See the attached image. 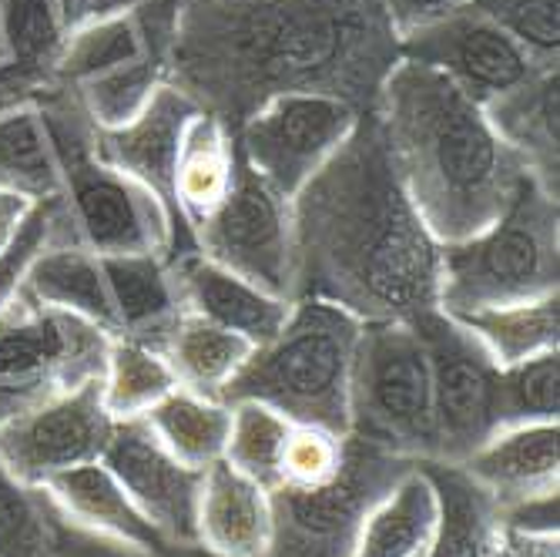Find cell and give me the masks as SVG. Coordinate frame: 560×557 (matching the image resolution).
<instances>
[{
    "instance_id": "cell-1",
    "label": "cell",
    "mask_w": 560,
    "mask_h": 557,
    "mask_svg": "<svg viewBox=\"0 0 560 557\" xmlns=\"http://www.w3.org/2000/svg\"><path fill=\"white\" fill-rule=\"evenodd\" d=\"M396 61L399 34L380 0H182L168 81L235 131L289 91L370 112Z\"/></svg>"
},
{
    "instance_id": "cell-2",
    "label": "cell",
    "mask_w": 560,
    "mask_h": 557,
    "mask_svg": "<svg viewBox=\"0 0 560 557\" xmlns=\"http://www.w3.org/2000/svg\"><path fill=\"white\" fill-rule=\"evenodd\" d=\"M295 299H326L360 323L440 310V242L399 188L373 112L292 198Z\"/></svg>"
},
{
    "instance_id": "cell-3",
    "label": "cell",
    "mask_w": 560,
    "mask_h": 557,
    "mask_svg": "<svg viewBox=\"0 0 560 557\" xmlns=\"http://www.w3.org/2000/svg\"><path fill=\"white\" fill-rule=\"evenodd\" d=\"M370 112L399 188L440 245L493 225L530 175L477 101L427 65L399 58Z\"/></svg>"
},
{
    "instance_id": "cell-4",
    "label": "cell",
    "mask_w": 560,
    "mask_h": 557,
    "mask_svg": "<svg viewBox=\"0 0 560 557\" xmlns=\"http://www.w3.org/2000/svg\"><path fill=\"white\" fill-rule=\"evenodd\" d=\"M363 323L326 299H292L276 339L252 349L222 403H262L292 423L349 437L352 360Z\"/></svg>"
},
{
    "instance_id": "cell-5",
    "label": "cell",
    "mask_w": 560,
    "mask_h": 557,
    "mask_svg": "<svg viewBox=\"0 0 560 557\" xmlns=\"http://www.w3.org/2000/svg\"><path fill=\"white\" fill-rule=\"evenodd\" d=\"M40 115L61 169V201L74 239L88 252L97 259L135 256V252H155L172 259L195 248V239L178 229L162 198L97 159L94 128L71 91L47 101Z\"/></svg>"
},
{
    "instance_id": "cell-6",
    "label": "cell",
    "mask_w": 560,
    "mask_h": 557,
    "mask_svg": "<svg viewBox=\"0 0 560 557\" xmlns=\"http://www.w3.org/2000/svg\"><path fill=\"white\" fill-rule=\"evenodd\" d=\"M557 195L534 175L493 225L440 245V313L467 316L553 295L560 286Z\"/></svg>"
},
{
    "instance_id": "cell-7",
    "label": "cell",
    "mask_w": 560,
    "mask_h": 557,
    "mask_svg": "<svg viewBox=\"0 0 560 557\" xmlns=\"http://www.w3.org/2000/svg\"><path fill=\"white\" fill-rule=\"evenodd\" d=\"M349 433L413 464L436 461L430 360L413 323H363L352 360Z\"/></svg>"
},
{
    "instance_id": "cell-8",
    "label": "cell",
    "mask_w": 560,
    "mask_h": 557,
    "mask_svg": "<svg viewBox=\"0 0 560 557\" xmlns=\"http://www.w3.org/2000/svg\"><path fill=\"white\" fill-rule=\"evenodd\" d=\"M413 467L360 437L346 440L339 474L319 487L272 490V547L269 557H349L363 518L373 503Z\"/></svg>"
},
{
    "instance_id": "cell-9",
    "label": "cell",
    "mask_w": 560,
    "mask_h": 557,
    "mask_svg": "<svg viewBox=\"0 0 560 557\" xmlns=\"http://www.w3.org/2000/svg\"><path fill=\"white\" fill-rule=\"evenodd\" d=\"M363 115L332 94L289 91L269 97L232 135L238 159L292 201L349 141Z\"/></svg>"
},
{
    "instance_id": "cell-10",
    "label": "cell",
    "mask_w": 560,
    "mask_h": 557,
    "mask_svg": "<svg viewBox=\"0 0 560 557\" xmlns=\"http://www.w3.org/2000/svg\"><path fill=\"white\" fill-rule=\"evenodd\" d=\"M195 248L259 289L295 299L292 201L266 185L242 159L225 201L195 232Z\"/></svg>"
},
{
    "instance_id": "cell-11",
    "label": "cell",
    "mask_w": 560,
    "mask_h": 557,
    "mask_svg": "<svg viewBox=\"0 0 560 557\" xmlns=\"http://www.w3.org/2000/svg\"><path fill=\"white\" fill-rule=\"evenodd\" d=\"M430 360L436 461L464 464L497 430V363L487 349L456 323L433 310L413 320Z\"/></svg>"
},
{
    "instance_id": "cell-12",
    "label": "cell",
    "mask_w": 560,
    "mask_h": 557,
    "mask_svg": "<svg viewBox=\"0 0 560 557\" xmlns=\"http://www.w3.org/2000/svg\"><path fill=\"white\" fill-rule=\"evenodd\" d=\"M115 423L118 420L105 407L101 376H94L40 396L0 427V461L21 484L40 490L65 471L97 464Z\"/></svg>"
},
{
    "instance_id": "cell-13",
    "label": "cell",
    "mask_w": 560,
    "mask_h": 557,
    "mask_svg": "<svg viewBox=\"0 0 560 557\" xmlns=\"http://www.w3.org/2000/svg\"><path fill=\"white\" fill-rule=\"evenodd\" d=\"M399 58L427 65L467 91L480 108L524 88L544 71L527 50H521L477 8H460L433 24H423L399 37Z\"/></svg>"
},
{
    "instance_id": "cell-14",
    "label": "cell",
    "mask_w": 560,
    "mask_h": 557,
    "mask_svg": "<svg viewBox=\"0 0 560 557\" xmlns=\"http://www.w3.org/2000/svg\"><path fill=\"white\" fill-rule=\"evenodd\" d=\"M112 336L78 316L37 306L24 292L0 313V380L78 386L105 373Z\"/></svg>"
},
{
    "instance_id": "cell-15",
    "label": "cell",
    "mask_w": 560,
    "mask_h": 557,
    "mask_svg": "<svg viewBox=\"0 0 560 557\" xmlns=\"http://www.w3.org/2000/svg\"><path fill=\"white\" fill-rule=\"evenodd\" d=\"M115 480L125 487L141 518L155 527L165 547H198V490L201 471L185 467L175 453L138 420H118L115 433L101 453Z\"/></svg>"
},
{
    "instance_id": "cell-16",
    "label": "cell",
    "mask_w": 560,
    "mask_h": 557,
    "mask_svg": "<svg viewBox=\"0 0 560 557\" xmlns=\"http://www.w3.org/2000/svg\"><path fill=\"white\" fill-rule=\"evenodd\" d=\"M198 112L201 105L195 97H188L178 84L165 81L151 94L148 108L135 121L112 128V131H94V151L105 165H112L115 172L128 175L155 198H162L175 219V209H172L175 162H178L185 128Z\"/></svg>"
},
{
    "instance_id": "cell-17",
    "label": "cell",
    "mask_w": 560,
    "mask_h": 557,
    "mask_svg": "<svg viewBox=\"0 0 560 557\" xmlns=\"http://www.w3.org/2000/svg\"><path fill=\"white\" fill-rule=\"evenodd\" d=\"M182 310H191L198 316H206L238 336H245L252 346H266L269 339L279 336L292 313V299L272 295L259 289L256 282H248L219 263L206 259L198 248H188L182 256L168 259Z\"/></svg>"
},
{
    "instance_id": "cell-18",
    "label": "cell",
    "mask_w": 560,
    "mask_h": 557,
    "mask_svg": "<svg viewBox=\"0 0 560 557\" xmlns=\"http://www.w3.org/2000/svg\"><path fill=\"white\" fill-rule=\"evenodd\" d=\"M272 497L229 461L201 471L198 550L209 557H269Z\"/></svg>"
},
{
    "instance_id": "cell-19",
    "label": "cell",
    "mask_w": 560,
    "mask_h": 557,
    "mask_svg": "<svg viewBox=\"0 0 560 557\" xmlns=\"http://www.w3.org/2000/svg\"><path fill=\"white\" fill-rule=\"evenodd\" d=\"M456 467H464L490 494L493 508L500 511L524 497L557 490L560 430L557 423L503 427Z\"/></svg>"
},
{
    "instance_id": "cell-20",
    "label": "cell",
    "mask_w": 560,
    "mask_h": 557,
    "mask_svg": "<svg viewBox=\"0 0 560 557\" xmlns=\"http://www.w3.org/2000/svg\"><path fill=\"white\" fill-rule=\"evenodd\" d=\"M238 169V148L232 128L201 108L182 138L175 178H172V209L178 225L195 239V232L209 222L222 206Z\"/></svg>"
},
{
    "instance_id": "cell-21",
    "label": "cell",
    "mask_w": 560,
    "mask_h": 557,
    "mask_svg": "<svg viewBox=\"0 0 560 557\" xmlns=\"http://www.w3.org/2000/svg\"><path fill=\"white\" fill-rule=\"evenodd\" d=\"M21 292L31 295L37 306L78 316L97 329H105L108 336H118V320L101 259L74 239L50 242L31 263Z\"/></svg>"
},
{
    "instance_id": "cell-22",
    "label": "cell",
    "mask_w": 560,
    "mask_h": 557,
    "mask_svg": "<svg viewBox=\"0 0 560 557\" xmlns=\"http://www.w3.org/2000/svg\"><path fill=\"white\" fill-rule=\"evenodd\" d=\"M40 490L71 524L84 531L108 534V537L128 541L135 547L155 550V554L168 550L165 541L155 534V527H151L131 503L125 487L115 480V474L101 461L50 477Z\"/></svg>"
},
{
    "instance_id": "cell-23",
    "label": "cell",
    "mask_w": 560,
    "mask_h": 557,
    "mask_svg": "<svg viewBox=\"0 0 560 557\" xmlns=\"http://www.w3.org/2000/svg\"><path fill=\"white\" fill-rule=\"evenodd\" d=\"M440 524V497L430 474L413 464L360 524L349 557H427Z\"/></svg>"
},
{
    "instance_id": "cell-24",
    "label": "cell",
    "mask_w": 560,
    "mask_h": 557,
    "mask_svg": "<svg viewBox=\"0 0 560 557\" xmlns=\"http://www.w3.org/2000/svg\"><path fill=\"white\" fill-rule=\"evenodd\" d=\"M101 269L112 292L118 336L144 339L162 349L165 333L182 313L168 259L155 252H135V256H105Z\"/></svg>"
},
{
    "instance_id": "cell-25",
    "label": "cell",
    "mask_w": 560,
    "mask_h": 557,
    "mask_svg": "<svg viewBox=\"0 0 560 557\" xmlns=\"http://www.w3.org/2000/svg\"><path fill=\"white\" fill-rule=\"evenodd\" d=\"M557 68L537 71L524 88L500 97L497 105L483 108L497 135L506 148L524 162V169L557 195V169H560V144H557Z\"/></svg>"
},
{
    "instance_id": "cell-26",
    "label": "cell",
    "mask_w": 560,
    "mask_h": 557,
    "mask_svg": "<svg viewBox=\"0 0 560 557\" xmlns=\"http://www.w3.org/2000/svg\"><path fill=\"white\" fill-rule=\"evenodd\" d=\"M252 349L256 346L245 336L191 310H182L162 339V352L178 376V386L215 399H222L225 386L238 376V370L252 357Z\"/></svg>"
},
{
    "instance_id": "cell-27",
    "label": "cell",
    "mask_w": 560,
    "mask_h": 557,
    "mask_svg": "<svg viewBox=\"0 0 560 557\" xmlns=\"http://www.w3.org/2000/svg\"><path fill=\"white\" fill-rule=\"evenodd\" d=\"M440 497V524L427 557H490L497 541V508L490 494L456 464H420Z\"/></svg>"
},
{
    "instance_id": "cell-28",
    "label": "cell",
    "mask_w": 560,
    "mask_h": 557,
    "mask_svg": "<svg viewBox=\"0 0 560 557\" xmlns=\"http://www.w3.org/2000/svg\"><path fill=\"white\" fill-rule=\"evenodd\" d=\"M185 467L206 471L225 457L232 407L215 396H201L195 390H172L141 417Z\"/></svg>"
},
{
    "instance_id": "cell-29",
    "label": "cell",
    "mask_w": 560,
    "mask_h": 557,
    "mask_svg": "<svg viewBox=\"0 0 560 557\" xmlns=\"http://www.w3.org/2000/svg\"><path fill=\"white\" fill-rule=\"evenodd\" d=\"M497 363V370L514 367L540 352L560 349V295H544L517 306H497L467 316H453Z\"/></svg>"
},
{
    "instance_id": "cell-30",
    "label": "cell",
    "mask_w": 560,
    "mask_h": 557,
    "mask_svg": "<svg viewBox=\"0 0 560 557\" xmlns=\"http://www.w3.org/2000/svg\"><path fill=\"white\" fill-rule=\"evenodd\" d=\"M101 390H105V407L115 420H138L178 390V376L159 346L131 336H112Z\"/></svg>"
},
{
    "instance_id": "cell-31",
    "label": "cell",
    "mask_w": 560,
    "mask_h": 557,
    "mask_svg": "<svg viewBox=\"0 0 560 557\" xmlns=\"http://www.w3.org/2000/svg\"><path fill=\"white\" fill-rule=\"evenodd\" d=\"M0 188L31 201L61 198V169L40 108L0 115Z\"/></svg>"
},
{
    "instance_id": "cell-32",
    "label": "cell",
    "mask_w": 560,
    "mask_h": 557,
    "mask_svg": "<svg viewBox=\"0 0 560 557\" xmlns=\"http://www.w3.org/2000/svg\"><path fill=\"white\" fill-rule=\"evenodd\" d=\"M165 81H168V55L165 50H148L141 61L115 68L68 91L74 94L78 108L84 112L94 131H112L135 121L148 108L151 94Z\"/></svg>"
},
{
    "instance_id": "cell-33",
    "label": "cell",
    "mask_w": 560,
    "mask_h": 557,
    "mask_svg": "<svg viewBox=\"0 0 560 557\" xmlns=\"http://www.w3.org/2000/svg\"><path fill=\"white\" fill-rule=\"evenodd\" d=\"M229 407L232 427L222 461H229L238 474H245L248 480H256L272 494L282 480V457L292 433V420L252 399L229 403Z\"/></svg>"
},
{
    "instance_id": "cell-34",
    "label": "cell",
    "mask_w": 560,
    "mask_h": 557,
    "mask_svg": "<svg viewBox=\"0 0 560 557\" xmlns=\"http://www.w3.org/2000/svg\"><path fill=\"white\" fill-rule=\"evenodd\" d=\"M560 417V349L503 367L497 373V423H557Z\"/></svg>"
},
{
    "instance_id": "cell-35",
    "label": "cell",
    "mask_w": 560,
    "mask_h": 557,
    "mask_svg": "<svg viewBox=\"0 0 560 557\" xmlns=\"http://www.w3.org/2000/svg\"><path fill=\"white\" fill-rule=\"evenodd\" d=\"M65 37L61 0H0V58L58 71Z\"/></svg>"
},
{
    "instance_id": "cell-36",
    "label": "cell",
    "mask_w": 560,
    "mask_h": 557,
    "mask_svg": "<svg viewBox=\"0 0 560 557\" xmlns=\"http://www.w3.org/2000/svg\"><path fill=\"white\" fill-rule=\"evenodd\" d=\"M470 8L493 21L540 68H557L560 0H470Z\"/></svg>"
},
{
    "instance_id": "cell-37",
    "label": "cell",
    "mask_w": 560,
    "mask_h": 557,
    "mask_svg": "<svg viewBox=\"0 0 560 557\" xmlns=\"http://www.w3.org/2000/svg\"><path fill=\"white\" fill-rule=\"evenodd\" d=\"M0 557H47L44 494L21 484L0 461Z\"/></svg>"
},
{
    "instance_id": "cell-38",
    "label": "cell",
    "mask_w": 560,
    "mask_h": 557,
    "mask_svg": "<svg viewBox=\"0 0 560 557\" xmlns=\"http://www.w3.org/2000/svg\"><path fill=\"white\" fill-rule=\"evenodd\" d=\"M346 440L339 433L319 430V427H302L292 423L289 443H285V457H282V480L279 487H319L332 480L346 461ZM276 487V490H279Z\"/></svg>"
},
{
    "instance_id": "cell-39",
    "label": "cell",
    "mask_w": 560,
    "mask_h": 557,
    "mask_svg": "<svg viewBox=\"0 0 560 557\" xmlns=\"http://www.w3.org/2000/svg\"><path fill=\"white\" fill-rule=\"evenodd\" d=\"M44 541H47V557H162L155 550H144L128 541L94 534V531L71 524L55 503L47 500V494H44Z\"/></svg>"
},
{
    "instance_id": "cell-40",
    "label": "cell",
    "mask_w": 560,
    "mask_h": 557,
    "mask_svg": "<svg viewBox=\"0 0 560 557\" xmlns=\"http://www.w3.org/2000/svg\"><path fill=\"white\" fill-rule=\"evenodd\" d=\"M497 527L524 537H557V490L524 497L497 511Z\"/></svg>"
},
{
    "instance_id": "cell-41",
    "label": "cell",
    "mask_w": 560,
    "mask_h": 557,
    "mask_svg": "<svg viewBox=\"0 0 560 557\" xmlns=\"http://www.w3.org/2000/svg\"><path fill=\"white\" fill-rule=\"evenodd\" d=\"M380 4H383L389 24L396 27V34L402 37V34H410L423 24H433L453 11L467 8L470 0H380Z\"/></svg>"
},
{
    "instance_id": "cell-42",
    "label": "cell",
    "mask_w": 560,
    "mask_h": 557,
    "mask_svg": "<svg viewBox=\"0 0 560 557\" xmlns=\"http://www.w3.org/2000/svg\"><path fill=\"white\" fill-rule=\"evenodd\" d=\"M490 557H560V550H557V537H524L500 527Z\"/></svg>"
},
{
    "instance_id": "cell-43",
    "label": "cell",
    "mask_w": 560,
    "mask_h": 557,
    "mask_svg": "<svg viewBox=\"0 0 560 557\" xmlns=\"http://www.w3.org/2000/svg\"><path fill=\"white\" fill-rule=\"evenodd\" d=\"M55 393V386L44 383H21V380H0V427L11 423L18 414H24L31 403H37L40 396Z\"/></svg>"
},
{
    "instance_id": "cell-44",
    "label": "cell",
    "mask_w": 560,
    "mask_h": 557,
    "mask_svg": "<svg viewBox=\"0 0 560 557\" xmlns=\"http://www.w3.org/2000/svg\"><path fill=\"white\" fill-rule=\"evenodd\" d=\"M34 206H37V201H31L27 195L0 188V252L14 242V235L21 232V225H24V219L31 216Z\"/></svg>"
},
{
    "instance_id": "cell-45",
    "label": "cell",
    "mask_w": 560,
    "mask_h": 557,
    "mask_svg": "<svg viewBox=\"0 0 560 557\" xmlns=\"http://www.w3.org/2000/svg\"><path fill=\"white\" fill-rule=\"evenodd\" d=\"M162 557H209V554H206V550H198V547H195V550H178V547H168Z\"/></svg>"
}]
</instances>
